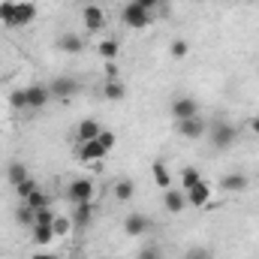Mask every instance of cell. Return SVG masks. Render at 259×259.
Instances as JSON below:
<instances>
[{
    "label": "cell",
    "mask_w": 259,
    "mask_h": 259,
    "mask_svg": "<svg viewBox=\"0 0 259 259\" xmlns=\"http://www.w3.org/2000/svg\"><path fill=\"white\" fill-rule=\"evenodd\" d=\"M121 18H124V24H127V27L142 30V27H148V24H151V9H145V6H139V3H133V0H130L127 6H124V12H121Z\"/></svg>",
    "instance_id": "1"
},
{
    "label": "cell",
    "mask_w": 259,
    "mask_h": 259,
    "mask_svg": "<svg viewBox=\"0 0 259 259\" xmlns=\"http://www.w3.org/2000/svg\"><path fill=\"white\" fill-rule=\"evenodd\" d=\"M208 121L202 118V115H193V118H184V121H175V130H178V136H184V139H202V136H208Z\"/></svg>",
    "instance_id": "2"
},
{
    "label": "cell",
    "mask_w": 259,
    "mask_h": 259,
    "mask_svg": "<svg viewBox=\"0 0 259 259\" xmlns=\"http://www.w3.org/2000/svg\"><path fill=\"white\" fill-rule=\"evenodd\" d=\"M66 199L72 205L78 202H94V181L91 178H72L69 187H66Z\"/></svg>",
    "instance_id": "3"
},
{
    "label": "cell",
    "mask_w": 259,
    "mask_h": 259,
    "mask_svg": "<svg viewBox=\"0 0 259 259\" xmlns=\"http://www.w3.org/2000/svg\"><path fill=\"white\" fill-rule=\"evenodd\" d=\"M81 24H84V30H91V33L103 30V27H106V9H100L97 3H84V6H81Z\"/></svg>",
    "instance_id": "4"
},
{
    "label": "cell",
    "mask_w": 259,
    "mask_h": 259,
    "mask_svg": "<svg viewBox=\"0 0 259 259\" xmlns=\"http://www.w3.org/2000/svg\"><path fill=\"white\" fill-rule=\"evenodd\" d=\"M208 139L214 142V148H229L235 139H238V130L232 127V124H214V127H208Z\"/></svg>",
    "instance_id": "5"
},
{
    "label": "cell",
    "mask_w": 259,
    "mask_h": 259,
    "mask_svg": "<svg viewBox=\"0 0 259 259\" xmlns=\"http://www.w3.org/2000/svg\"><path fill=\"white\" fill-rule=\"evenodd\" d=\"M109 151L97 142V139H91V142H78V148H75V160H81V163H97V160H103Z\"/></svg>",
    "instance_id": "6"
},
{
    "label": "cell",
    "mask_w": 259,
    "mask_h": 259,
    "mask_svg": "<svg viewBox=\"0 0 259 259\" xmlns=\"http://www.w3.org/2000/svg\"><path fill=\"white\" fill-rule=\"evenodd\" d=\"M163 208H166L169 214H181V211L187 208V193H184V190H178V187L163 190Z\"/></svg>",
    "instance_id": "7"
},
{
    "label": "cell",
    "mask_w": 259,
    "mask_h": 259,
    "mask_svg": "<svg viewBox=\"0 0 259 259\" xmlns=\"http://www.w3.org/2000/svg\"><path fill=\"white\" fill-rule=\"evenodd\" d=\"M199 115V103H196L193 97H178V100H172V118L175 121H184V118H193Z\"/></svg>",
    "instance_id": "8"
},
{
    "label": "cell",
    "mask_w": 259,
    "mask_h": 259,
    "mask_svg": "<svg viewBox=\"0 0 259 259\" xmlns=\"http://www.w3.org/2000/svg\"><path fill=\"white\" fill-rule=\"evenodd\" d=\"M24 91H27V109H46L49 100H52V91L46 84H30Z\"/></svg>",
    "instance_id": "9"
},
{
    "label": "cell",
    "mask_w": 259,
    "mask_h": 259,
    "mask_svg": "<svg viewBox=\"0 0 259 259\" xmlns=\"http://www.w3.org/2000/svg\"><path fill=\"white\" fill-rule=\"evenodd\" d=\"M52 97H58V100H69L75 91H78V81L75 78H69V75H61V78H55L52 81Z\"/></svg>",
    "instance_id": "10"
},
{
    "label": "cell",
    "mask_w": 259,
    "mask_h": 259,
    "mask_svg": "<svg viewBox=\"0 0 259 259\" xmlns=\"http://www.w3.org/2000/svg\"><path fill=\"white\" fill-rule=\"evenodd\" d=\"M247 184H250V178L241 172H229L220 178V190H226V193H241V190H247Z\"/></svg>",
    "instance_id": "11"
},
{
    "label": "cell",
    "mask_w": 259,
    "mask_h": 259,
    "mask_svg": "<svg viewBox=\"0 0 259 259\" xmlns=\"http://www.w3.org/2000/svg\"><path fill=\"white\" fill-rule=\"evenodd\" d=\"M58 49L66 52V55H81V49H84V39H81V33H61L58 36Z\"/></svg>",
    "instance_id": "12"
},
{
    "label": "cell",
    "mask_w": 259,
    "mask_h": 259,
    "mask_svg": "<svg viewBox=\"0 0 259 259\" xmlns=\"http://www.w3.org/2000/svg\"><path fill=\"white\" fill-rule=\"evenodd\" d=\"M148 217L145 214H127V220H124V232H127L130 238H139V235H145L148 232Z\"/></svg>",
    "instance_id": "13"
},
{
    "label": "cell",
    "mask_w": 259,
    "mask_h": 259,
    "mask_svg": "<svg viewBox=\"0 0 259 259\" xmlns=\"http://www.w3.org/2000/svg\"><path fill=\"white\" fill-rule=\"evenodd\" d=\"M91 217H94V205H91V202H78V205L72 208V214H69V220H72L75 229H84V226L91 223Z\"/></svg>",
    "instance_id": "14"
},
{
    "label": "cell",
    "mask_w": 259,
    "mask_h": 259,
    "mask_svg": "<svg viewBox=\"0 0 259 259\" xmlns=\"http://www.w3.org/2000/svg\"><path fill=\"white\" fill-rule=\"evenodd\" d=\"M187 193V205H193V208H202V205H208V199H211V187L202 181V184H196L190 190H184Z\"/></svg>",
    "instance_id": "15"
},
{
    "label": "cell",
    "mask_w": 259,
    "mask_h": 259,
    "mask_svg": "<svg viewBox=\"0 0 259 259\" xmlns=\"http://www.w3.org/2000/svg\"><path fill=\"white\" fill-rule=\"evenodd\" d=\"M103 133V127L94 121V118H84V121H78V127H75V136H78V142H91V139H97Z\"/></svg>",
    "instance_id": "16"
},
{
    "label": "cell",
    "mask_w": 259,
    "mask_h": 259,
    "mask_svg": "<svg viewBox=\"0 0 259 259\" xmlns=\"http://www.w3.org/2000/svg\"><path fill=\"white\" fill-rule=\"evenodd\" d=\"M103 97H106V100H112V103L124 100V97H127L124 81H121V78H106V84H103Z\"/></svg>",
    "instance_id": "17"
},
{
    "label": "cell",
    "mask_w": 259,
    "mask_h": 259,
    "mask_svg": "<svg viewBox=\"0 0 259 259\" xmlns=\"http://www.w3.org/2000/svg\"><path fill=\"white\" fill-rule=\"evenodd\" d=\"M0 21L6 27H18V0H3L0 3Z\"/></svg>",
    "instance_id": "18"
},
{
    "label": "cell",
    "mask_w": 259,
    "mask_h": 259,
    "mask_svg": "<svg viewBox=\"0 0 259 259\" xmlns=\"http://www.w3.org/2000/svg\"><path fill=\"white\" fill-rule=\"evenodd\" d=\"M36 18V3L33 0H18V27H27Z\"/></svg>",
    "instance_id": "19"
},
{
    "label": "cell",
    "mask_w": 259,
    "mask_h": 259,
    "mask_svg": "<svg viewBox=\"0 0 259 259\" xmlns=\"http://www.w3.org/2000/svg\"><path fill=\"white\" fill-rule=\"evenodd\" d=\"M6 178H9V184H12V187H18L24 178H30V172H27V166H24V163H18V160H15V163H9V166H6Z\"/></svg>",
    "instance_id": "20"
},
{
    "label": "cell",
    "mask_w": 259,
    "mask_h": 259,
    "mask_svg": "<svg viewBox=\"0 0 259 259\" xmlns=\"http://www.w3.org/2000/svg\"><path fill=\"white\" fill-rule=\"evenodd\" d=\"M151 175H154V184H157V187H163V190L172 187V172L166 169V163H154V166H151Z\"/></svg>",
    "instance_id": "21"
},
{
    "label": "cell",
    "mask_w": 259,
    "mask_h": 259,
    "mask_svg": "<svg viewBox=\"0 0 259 259\" xmlns=\"http://www.w3.org/2000/svg\"><path fill=\"white\" fill-rule=\"evenodd\" d=\"M30 238L36 247H49L55 241V232H52V226H30Z\"/></svg>",
    "instance_id": "22"
},
{
    "label": "cell",
    "mask_w": 259,
    "mask_h": 259,
    "mask_svg": "<svg viewBox=\"0 0 259 259\" xmlns=\"http://www.w3.org/2000/svg\"><path fill=\"white\" fill-rule=\"evenodd\" d=\"M178 181H181V190H190V187H196V184H202V172L193 169V166H187V169H181Z\"/></svg>",
    "instance_id": "23"
},
{
    "label": "cell",
    "mask_w": 259,
    "mask_h": 259,
    "mask_svg": "<svg viewBox=\"0 0 259 259\" xmlns=\"http://www.w3.org/2000/svg\"><path fill=\"white\" fill-rule=\"evenodd\" d=\"M133 196H136V184H133L130 178H121V181L115 184V199H118V202H130Z\"/></svg>",
    "instance_id": "24"
},
{
    "label": "cell",
    "mask_w": 259,
    "mask_h": 259,
    "mask_svg": "<svg viewBox=\"0 0 259 259\" xmlns=\"http://www.w3.org/2000/svg\"><path fill=\"white\" fill-rule=\"evenodd\" d=\"M24 205H27L30 211H39V208H49V205H52V199L42 193V190H33V193L24 199Z\"/></svg>",
    "instance_id": "25"
},
{
    "label": "cell",
    "mask_w": 259,
    "mask_h": 259,
    "mask_svg": "<svg viewBox=\"0 0 259 259\" xmlns=\"http://www.w3.org/2000/svg\"><path fill=\"white\" fill-rule=\"evenodd\" d=\"M55 208L49 205V208H39V211H33V226H52L55 223Z\"/></svg>",
    "instance_id": "26"
},
{
    "label": "cell",
    "mask_w": 259,
    "mask_h": 259,
    "mask_svg": "<svg viewBox=\"0 0 259 259\" xmlns=\"http://www.w3.org/2000/svg\"><path fill=\"white\" fill-rule=\"evenodd\" d=\"M72 229H75V226H72V220H69V217H61V214H58V217H55V223H52L55 238H64V235H69Z\"/></svg>",
    "instance_id": "27"
},
{
    "label": "cell",
    "mask_w": 259,
    "mask_h": 259,
    "mask_svg": "<svg viewBox=\"0 0 259 259\" xmlns=\"http://www.w3.org/2000/svg\"><path fill=\"white\" fill-rule=\"evenodd\" d=\"M9 109H15V112H24L27 109V91L24 88H18V91L9 94Z\"/></svg>",
    "instance_id": "28"
},
{
    "label": "cell",
    "mask_w": 259,
    "mask_h": 259,
    "mask_svg": "<svg viewBox=\"0 0 259 259\" xmlns=\"http://www.w3.org/2000/svg\"><path fill=\"white\" fill-rule=\"evenodd\" d=\"M33 190H39V184H36V178H33V175H30V178H24V181H21V184L15 187V193L21 196V202H24L27 196L33 193Z\"/></svg>",
    "instance_id": "29"
},
{
    "label": "cell",
    "mask_w": 259,
    "mask_h": 259,
    "mask_svg": "<svg viewBox=\"0 0 259 259\" xmlns=\"http://www.w3.org/2000/svg\"><path fill=\"white\" fill-rule=\"evenodd\" d=\"M100 58H106L109 64L118 58V42L115 39H106V42H100Z\"/></svg>",
    "instance_id": "30"
},
{
    "label": "cell",
    "mask_w": 259,
    "mask_h": 259,
    "mask_svg": "<svg viewBox=\"0 0 259 259\" xmlns=\"http://www.w3.org/2000/svg\"><path fill=\"white\" fill-rule=\"evenodd\" d=\"M169 52H172V58H175V61H184V58H187V55H190V46H187V42H184V39H175V42H172V49H169Z\"/></svg>",
    "instance_id": "31"
},
{
    "label": "cell",
    "mask_w": 259,
    "mask_h": 259,
    "mask_svg": "<svg viewBox=\"0 0 259 259\" xmlns=\"http://www.w3.org/2000/svg\"><path fill=\"white\" fill-rule=\"evenodd\" d=\"M15 220H18L21 226H33V211H30V208H27V205L21 202V208L15 211Z\"/></svg>",
    "instance_id": "32"
},
{
    "label": "cell",
    "mask_w": 259,
    "mask_h": 259,
    "mask_svg": "<svg viewBox=\"0 0 259 259\" xmlns=\"http://www.w3.org/2000/svg\"><path fill=\"white\" fill-rule=\"evenodd\" d=\"M97 142H100V145H103V148H106V151H112V148H115V142H118V139H115V133H112V130H103V133H100V136H97Z\"/></svg>",
    "instance_id": "33"
},
{
    "label": "cell",
    "mask_w": 259,
    "mask_h": 259,
    "mask_svg": "<svg viewBox=\"0 0 259 259\" xmlns=\"http://www.w3.org/2000/svg\"><path fill=\"white\" fill-rule=\"evenodd\" d=\"M187 259H214V253L208 247H193V250H187Z\"/></svg>",
    "instance_id": "34"
},
{
    "label": "cell",
    "mask_w": 259,
    "mask_h": 259,
    "mask_svg": "<svg viewBox=\"0 0 259 259\" xmlns=\"http://www.w3.org/2000/svg\"><path fill=\"white\" fill-rule=\"evenodd\" d=\"M139 259H163V250H160V247H154V244H151V247H145V250H142V253H139Z\"/></svg>",
    "instance_id": "35"
},
{
    "label": "cell",
    "mask_w": 259,
    "mask_h": 259,
    "mask_svg": "<svg viewBox=\"0 0 259 259\" xmlns=\"http://www.w3.org/2000/svg\"><path fill=\"white\" fill-rule=\"evenodd\" d=\"M133 3H139V6H145V9H157V6H160V0H133Z\"/></svg>",
    "instance_id": "36"
},
{
    "label": "cell",
    "mask_w": 259,
    "mask_h": 259,
    "mask_svg": "<svg viewBox=\"0 0 259 259\" xmlns=\"http://www.w3.org/2000/svg\"><path fill=\"white\" fill-rule=\"evenodd\" d=\"M250 133H253V136H259V115H253V118H250Z\"/></svg>",
    "instance_id": "37"
},
{
    "label": "cell",
    "mask_w": 259,
    "mask_h": 259,
    "mask_svg": "<svg viewBox=\"0 0 259 259\" xmlns=\"http://www.w3.org/2000/svg\"><path fill=\"white\" fill-rule=\"evenodd\" d=\"M30 259H58V253H33Z\"/></svg>",
    "instance_id": "38"
},
{
    "label": "cell",
    "mask_w": 259,
    "mask_h": 259,
    "mask_svg": "<svg viewBox=\"0 0 259 259\" xmlns=\"http://www.w3.org/2000/svg\"><path fill=\"white\" fill-rule=\"evenodd\" d=\"M88 3H97V0H88Z\"/></svg>",
    "instance_id": "39"
}]
</instances>
